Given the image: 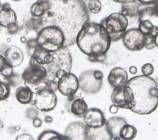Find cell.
Segmentation results:
<instances>
[{
	"label": "cell",
	"instance_id": "cell-28",
	"mask_svg": "<svg viewBox=\"0 0 158 140\" xmlns=\"http://www.w3.org/2000/svg\"><path fill=\"white\" fill-rule=\"evenodd\" d=\"M154 71V67L151 63H146L144 64L141 67V72L143 75L150 76Z\"/></svg>",
	"mask_w": 158,
	"mask_h": 140
},
{
	"label": "cell",
	"instance_id": "cell-43",
	"mask_svg": "<svg viewBox=\"0 0 158 140\" xmlns=\"http://www.w3.org/2000/svg\"><path fill=\"white\" fill-rule=\"evenodd\" d=\"M153 8L155 10V11L158 14V0L156 1V2L153 4Z\"/></svg>",
	"mask_w": 158,
	"mask_h": 140
},
{
	"label": "cell",
	"instance_id": "cell-38",
	"mask_svg": "<svg viewBox=\"0 0 158 140\" xmlns=\"http://www.w3.org/2000/svg\"><path fill=\"white\" fill-rule=\"evenodd\" d=\"M32 123H33V125L35 128H40V127L41 126L43 122H42L41 119H40L38 117H36L34 119H33Z\"/></svg>",
	"mask_w": 158,
	"mask_h": 140
},
{
	"label": "cell",
	"instance_id": "cell-25",
	"mask_svg": "<svg viewBox=\"0 0 158 140\" xmlns=\"http://www.w3.org/2000/svg\"><path fill=\"white\" fill-rule=\"evenodd\" d=\"M38 139L40 140H65L69 139L64 134H60L57 132L52 130H48L43 132L38 138Z\"/></svg>",
	"mask_w": 158,
	"mask_h": 140
},
{
	"label": "cell",
	"instance_id": "cell-9",
	"mask_svg": "<svg viewBox=\"0 0 158 140\" xmlns=\"http://www.w3.org/2000/svg\"><path fill=\"white\" fill-rule=\"evenodd\" d=\"M32 102L38 110L47 112L55 109L57 97L54 91L49 88H46L40 92L34 94Z\"/></svg>",
	"mask_w": 158,
	"mask_h": 140
},
{
	"label": "cell",
	"instance_id": "cell-36",
	"mask_svg": "<svg viewBox=\"0 0 158 140\" xmlns=\"http://www.w3.org/2000/svg\"><path fill=\"white\" fill-rule=\"evenodd\" d=\"M27 46L28 47L30 48H36L38 46V43H37V41H36V39H30L29 41H28L27 42Z\"/></svg>",
	"mask_w": 158,
	"mask_h": 140
},
{
	"label": "cell",
	"instance_id": "cell-41",
	"mask_svg": "<svg viewBox=\"0 0 158 140\" xmlns=\"http://www.w3.org/2000/svg\"><path fill=\"white\" fill-rule=\"evenodd\" d=\"M115 2L120 4H126V3H131L136 1V0H112Z\"/></svg>",
	"mask_w": 158,
	"mask_h": 140
},
{
	"label": "cell",
	"instance_id": "cell-13",
	"mask_svg": "<svg viewBox=\"0 0 158 140\" xmlns=\"http://www.w3.org/2000/svg\"><path fill=\"white\" fill-rule=\"evenodd\" d=\"M64 135L69 139H91L90 129L81 121H75L69 124L65 129Z\"/></svg>",
	"mask_w": 158,
	"mask_h": 140
},
{
	"label": "cell",
	"instance_id": "cell-14",
	"mask_svg": "<svg viewBox=\"0 0 158 140\" xmlns=\"http://www.w3.org/2000/svg\"><path fill=\"white\" fill-rule=\"evenodd\" d=\"M83 120L86 126L91 129H99L105 126L106 119L102 111L96 107L88 109L83 115Z\"/></svg>",
	"mask_w": 158,
	"mask_h": 140
},
{
	"label": "cell",
	"instance_id": "cell-20",
	"mask_svg": "<svg viewBox=\"0 0 158 140\" xmlns=\"http://www.w3.org/2000/svg\"><path fill=\"white\" fill-rule=\"evenodd\" d=\"M138 21L148 20L158 27V14L155 11L152 6H147L139 9L138 11Z\"/></svg>",
	"mask_w": 158,
	"mask_h": 140
},
{
	"label": "cell",
	"instance_id": "cell-5",
	"mask_svg": "<svg viewBox=\"0 0 158 140\" xmlns=\"http://www.w3.org/2000/svg\"><path fill=\"white\" fill-rule=\"evenodd\" d=\"M22 78L25 86L28 88L34 94L43 89L49 88L56 92L49 82L45 67L39 65L30 59L29 64L22 74Z\"/></svg>",
	"mask_w": 158,
	"mask_h": 140
},
{
	"label": "cell",
	"instance_id": "cell-35",
	"mask_svg": "<svg viewBox=\"0 0 158 140\" xmlns=\"http://www.w3.org/2000/svg\"><path fill=\"white\" fill-rule=\"evenodd\" d=\"M138 2L142 5L144 6H151L153 5L157 0H136Z\"/></svg>",
	"mask_w": 158,
	"mask_h": 140
},
{
	"label": "cell",
	"instance_id": "cell-22",
	"mask_svg": "<svg viewBox=\"0 0 158 140\" xmlns=\"http://www.w3.org/2000/svg\"><path fill=\"white\" fill-rule=\"evenodd\" d=\"M15 97L22 104H28L32 102L34 93L27 86L19 87L15 91Z\"/></svg>",
	"mask_w": 158,
	"mask_h": 140
},
{
	"label": "cell",
	"instance_id": "cell-23",
	"mask_svg": "<svg viewBox=\"0 0 158 140\" xmlns=\"http://www.w3.org/2000/svg\"><path fill=\"white\" fill-rule=\"evenodd\" d=\"M88 105L82 99L78 98L74 100L70 107V110L72 113L78 117L83 116L88 110Z\"/></svg>",
	"mask_w": 158,
	"mask_h": 140
},
{
	"label": "cell",
	"instance_id": "cell-6",
	"mask_svg": "<svg viewBox=\"0 0 158 140\" xmlns=\"http://www.w3.org/2000/svg\"><path fill=\"white\" fill-rule=\"evenodd\" d=\"M36 34L38 46L48 51L53 52L65 47L64 34L56 27L49 26L43 28Z\"/></svg>",
	"mask_w": 158,
	"mask_h": 140
},
{
	"label": "cell",
	"instance_id": "cell-11",
	"mask_svg": "<svg viewBox=\"0 0 158 140\" xmlns=\"http://www.w3.org/2000/svg\"><path fill=\"white\" fill-rule=\"evenodd\" d=\"M111 101L118 108L130 110L133 103V94L127 85L114 88L110 96Z\"/></svg>",
	"mask_w": 158,
	"mask_h": 140
},
{
	"label": "cell",
	"instance_id": "cell-10",
	"mask_svg": "<svg viewBox=\"0 0 158 140\" xmlns=\"http://www.w3.org/2000/svg\"><path fill=\"white\" fill-rule=\"evenodd\" d=\"M124 46L131 51H138L144 47L146 36L136 28H132L125 31L122 38Z\"/></svg>",
	"mask_w": 158,
	"mask_h": 140
},
{
	"label": "cell",
	"instance_id": "cell-27",
	"mask_svg": "<svg viewBox=\"0 0 158 140\" xmlns=\"http://www.w3.org/2000/svg\"><path fill=\"white\" fill-rule=\"evenodd\" d=\"M102 9V4L100 0H89L88 4V12L93 14L99 13Z\"/></svg>",
	"mask_w": 158,
	"mask_h": 140
},
{
	"label": "cell",
	"instance_id": "cell-37",
	"mask_svg": "<svg viewBox=\"0 0 158 140\" xmlns=\"http://www.w3.org/2000/svg\"><path fill=\"white\" fill-rule=\"evenodd\" d=\"M19 27L17 25V24H15L13 26L9 27L7 28V30H8V33H10V34H14V33H16L19 31Z\"/></svg>",
	"mask_w": 158,
	"mask_h": 140
},
{
	"label": "cell",
	"instance_id": "cell-16",
	"mask_svg": "<svg viewBox=\"0 0 158 140\" xmlns=\"http://www.w3.org/2000/svg\"><path fill=\"white\" fill-rule=\"evenodd\" d=\"M128 73L127 71L120 67L112 68L107 76L108 83L114 88L123 86L128 81Z\"/></svg>",
	"mask_w": 158,
	"mask_h": 140
},
{
	"label": "cell",
	"instance_id": "cell-40",
	"mask_svg": "<svg viewBox=\"0 0 158 140\" xmlns=\"http://www.w3.org/2000/svg\"><path fill=\"white\" fill-rule=\"evenodd\" d=\"M109 112L111 113H116L118 112V107L117 105H115V104H113L112 105H111L109 107Z\"/></svg>",
	"mask_w": 158,
	"mask_h": 140
},
{
	"label": "cell",
	"instance_id": "cell-33",
	"mask_svg": "<svg viewBox=\"0 0 158 140\" xmlns=\"http://www.w3.org/2000/svg\"><path fill=\"white\" fill-rule=\"evenodd\" d=\"M38 112L34 108L29 109L27 110V116L28 118L31 119H34L36 117H38Z\"/></svg>",
	"mask_w": 158,
	"mask_h": 140
},
{
	"label": "cell",
	"instance_id": "cell-8",
	"mask_svg": "<svg viewBox=\"0 0 158 140\" xmlns=\"http://www.w3.org/2000/svg\"><path fill=\"white\" fill-rule=\"evenodd\" d=\"M104 75L98 70H88L82 72L78 77L79 88L86 94L98 93L102 86Z\"/></svg>",
	"mask_w": 158,
	"mask_h": 140
},
{
	"label": "cell",
	"instance_id": "cell-48",
	"mask_svg": "<svg viewBox=\"0 0 158 140\" xmlns=\"http://www.w3.org/2000/svg\"><path fill=\"white\" fill-rule=\"evenodd\" d=\"M14 1H16V2H17V1H21V0H13Z\"/></svg>",
	"mask_w": 158,
	"mask_h": 140
},
{
	"label": "cell",
	"instance_id": "cell-18",
	"mask_svg": "<svg viewBox=\"0 0 158 140\" xmlns=\"http://www.w3.org/2000/svg\"><path fill=\"white\" fill-rule=\"evenodd\" d=\"M17 15L11 7L0 9V26L8 28L17 23Z\"/></svg>",
	"mask_w": 158,
	"mask_h": 140
},
{
	"label": "cell",
	"instance_id": "cell-30",
	"mask_svg": "<svg viewBox=\"0 0 158 140\" xmlns=\"http://www.w3.org/2000/svg\"><path fill=\"white\" fill-rule=\"evenodd\" d=\"M107 59V54H104L102 55L96 56H88V59L92 63H104Z\"/></svg>",
	"mask_w": 158,
	"mask_h": 140
},
{
	"label": "cell",
	"instance_id": "cell-42",
	"mask_svg": "<svg viewBox=\"0 0 158 140\" xmlns=\"http://www.w3.org/2000/svg\"><path fill=\"white\" fill-rule=\"evenodd\" d=\"M129 72L131 74H135L137 73V68L135 66H131L129 68Z\"/></svg>",
	"mask_w": 158,
	"mask_h": 140
},
{
	"label": "cell",
	"instance_id": "cell-26",
	"mask_svg": "<svg viewBox=\"0 0 158 140\" xmlns=\"http://www.w3.org/2000/svg\"><path fill=\"white\" fill-rule=\"evenodd\" d=\"M10 94V84L0 80V101L7 99Z\"/></svg>",
	"mask_w": 158,
	"mask_h": 140
},
{
	"label": "cell",
	"instance_id": "cell-7",
	"mask_svg": "<svg viewBox=\"0 0 158 140\" xmlns=\"http://www.w3.org/2000/svg\"><path fill=\"white\" fill-rule=\"evenodd\" d=\"M107 31L112 41H117L122 38L128 25L127 17L120 12H114L103 19L100 23Z\"/></svg>",
	"mask_w": 158,
	"mask_h": 140
},
{
	"label": "cell",
	"instance_id": "cell-46",
	"mask_svg": "<svg viewBox=\"0 0 158 140\" xmlns=\"http://www.w3.org/2000/svg\"><path fill=\"white\" fill-rule=\"evenodd\" d=\"M155 44H156V46L158 47V33L155 36Z\"/></svg>",
	"mask_w": 158,
	"mask_h": 140
},
{
	"label": "cell",
	"instance_id": "cell-50",
	"mask_svg": "<svg viewBox=\"0 0 158 140\" xmlns=\"http://www.w3.org/2000/svg\"><path fill=\"white\" fill-rule=\"evenodd\" d=\"M83 1H89V0H83Z\"/></svg>",
	"mask_w": 158,
	"mask_h": 140
},
{
	"label": "cell",
	"instance_id": "cell-31",
	"mask_svg": "<svg viewBox=\"0 0 158 140\" xmlns=\"http://www.w3.org/2000/svg\"><path fill=\"white\" fill-rule=\"evenodd\" d=\"M0 73L3 76L6 78H10L13 75V67L9 64H7V65Z\"/></svg>",
	"mask_w": 158,
	"mask_h": 140
},
{
	"label": "cell",
	"instance_id": "cell-1",
	"mask_svg": "<svg viewBox=\"0 0 158 140\" xmlns=\"http://www.w3.org/2000/svg\"><path fill=\"white\" fill-rule=\"evenodd\" d=\"M28 23L36 33L54 26L65 36V47L74 44L81 28L89 22L88 7L83 0H38L30 7Z\"/></svg>",
	"mask_w": 158,
	"mask_h": 140
},
{
	"label": "cell",
	"instance_id": "cell-17",
	"mask_svg": "<svg viewBox=\"0 0 158 140\" xmlns=\"http://www.w3.org/2000/svg\"><path fill=\"white\" fill-rule=\"evenodd\" d=\"M4 57L8 64L12 67H16L22 63L24 56L19 47L16 46H11L5 51Z\"/></svg>",
	"mask_w": 158,
	"mask_h": 140
},
{
	"label": "cell",
	"instance_id": "cell-39",
	"mask_svg": "<svg viewBox=\"0 0 158 140\" xmlns=\"http://www.w3.org/2000/svg\"><path fill=\"white\" fill-rule=\"evenodd\" d=\"M16 139H33L32 136L28 134H22L20 135H19Z\"/></svg>",
	"mask_w": 158,
	"mask_h": 140
},
{
	"label": "cell",
	"instance_id": "cell-12",
	"mask_svg": "<svg viewBox=\"0 0 158 140\" xmlns=\"http://www.w3.org/2000/svg\"><path fill=\"white\" fill-rule=\"evenodd\" d=\"M57 88L62 95L73 96L79 89L78 79L73 73H68L58 80Z\"/></svg>",
	"mask_w": 158,
	"mask_h": 140
},
{
	"label": "cell",
	"instance_id": "cell-34",
	"mask_svg": "<svg viewBox=\"0 0 158 140\" xmlns=\"http://www.w3.org/2000/svg\"><path fill=\"white\" fill-rule=\"evenodd\" d=\"M7 64L5 57L2 55H0V72L7 65Z\"/></svg>",
	"mask_w": 158,
	"mask_h": 140
},
{
	"label": "cell",
	"instance_id": "cell-45",
	"mask_svg": "<svg viewBox=\"0 0 158 140\" xmlns=\"http://www.w3.org/2000/svg\"><path fill=\"white\" fill-rule=\"evenodd\" d=\"M20 39V41L22 43H25L27 42V38L25 36H22Z\"/></svg>",
	"mask_w": 158,
	"mask_h": 140
},
{
	"label": "cell",
	"instance_id": "cell-3",
	"mask_svg": "<svg viewBox=\"0 0 158 140\" xmlns=\"http://www.w3.org/2000/svg\"><path fill=\"white\" fill-rule=\"evenodd\" d=\"M111 42L110 35L102 25L88 22L78 32L75 43L83 54L96 56L106 54Z\"/></svg>",
	"mask_w": 158,
	"mask_h": 140
},
{
	"label": "cell",
	"instance_id": "cell-44",
	"mask_svg": "<svg viewBox=\"0 0 158 140\" xmlns=\"http://www.w3.org/2000/svg\"><path fill=\"white\" fill-rule=\"evenodd\" d=\"M44 121H46V123H51L52 121V118L50 116H46L44 118Z\"/></svg>",
	"mask_w": 158,
	"mask_h": 140
},
{
	"label": "cell",
	"instance_id": "cell-24",
	"mask_svg": "<svg viewBox=\"0 0 158 140\" xmlns=\"http://www.w3.org/2000/svg\"><path fill=\"white\" fill-rule=\"evenodd\" d=\"M137 129L134 126L125 123L121 128L119 132V137L120 139L131 140L135 138L137 135Z\"/></svg>",
	"mask_w": 158,
	"mask_h": 140
},
{
	"label": "cell",
	"instance_id": "cell-19",
	"mask_svg": "<svg viewBox=\"0 0 158 140\" xmlns=\"http://www.w3.org/2000/svg\"><path fill=\"white\" fill-rule=\"evenodd\" d=\"M52 58V52L48 51L40 46H37L35 48L30 59L39 65H44L51 62Z\"/></svg>",
	"mask_w": 158,
	"mask_h": 140
},
{
	"label": "cell",
	"instance_id": "cell-2",
	"mask_svg": "<svg viewBox=\"0 0 158 140\" xmlns=\"http://www.w3.org/2000/svg\"><path fill=\"white\" fill-rule=\"evenodd\" d=\"M133 94V103L130 110L140 115L152 113L158 106V83L149 76L139 75L128 80Z\"/></svg>",
	"mask_w": 158,
	"mask_h": 140
},
{
	"label": "cell",
	"instance_id": "cell-49",
	"mask_svg": "<svg viewBox=\"0 0 158 140\" xmlns=\"http://www.w3.org/2000/svg\"><path fill=\"white\" fill-rule=\"evenodd\" d=\"M1 1H0V9H1Z\"/></svg>",
	"mask_w": 158,
	"mask_h": 140
},
{
	"label": "cell",
	"instance_id": "cell-32",
	"mask_svg": "<svg viewBox=\"0 0 158 140\" xmlns=\"http://www.w3.org/2000/svg\"><path fill=\"white\" fill-rule=\"evenodd\" d=\"M31 30V28L28 23V22L26 23L22 24L19 28V31L20 34L21 35H27L28 33V32Z\"/></svg>",
	"mask_w": 158,
	"mask_h": 140
},
{
	"label": "cell",
	"instance_id": "cell-4",
	"mask_svg": "<svg viewBox=\"0 0 158 140\" xmlns=\"http://www.w3.org/2000/svg\"><path fill=\"white\" fill-rule=\"evenodd\" d=\"M68 47H63L57 51L52 52V60L44 65L48 78L56 91L57 89L58 80L67 73L71 72L72 66V57Z\"/></svg>",
	"mask_w": 158,
	"mask_h": 140
},
{
	"label": "cell",
	"instance_id": "cell-21",
	"mask_svg": "<svg viewBox=\"0 0 158 140\" xmlns=\"http://www.w3.org/2000/svg\"><path fill=\"white\" fill-rule=\"evenodd\" d=\"M135 2L136 1L131 3L122 4L120 12L127 17L128 19V18L130 19V22H129L130 23H132L138 16V11L139 9L138 6Z\"/></svg>",
	"mask_w": 158,
	"mask_h": 140
},
{
	"label": "cell",
	"instance_id": "cell-47",
	"mask_svg": "<svg viewBox=\"0 0 158 140\" xmlns=\"http://www.w3.org/2000/svg\"><path fill=\"white\" fill-rule=\"evenodd\" d=\"M2 126H3V125H2V122H1V120H0V129H1V128H2Z\"/></svg>",
	"mask_w": 158,
	"mask_h": 140
},
{
	"label": "cell",
	"instance_id": "cell-15",
	"mask_svg": "<svg viewBox=\"0 0 158 140\" xmlns=\"http://www.w3.org/2000/svg\"><path fill=\"white\" fill-rule=\"evenodd\" d=\"M127 123V121L123 117H112L106 120L105 124L106 131L110 137V139H120L119 132L123 125Z\"/></svg>",
	"mask_w": 158,
	"mask_h": 140
},
{
	"label": "cell",
	"instance_id": "cell-29",
	"mask_svg": "<svg viewBox=\"0 0 158 140\" xmlns=\"http://www.w3.org/2000/svg\"><path fill=\"white\" fill-rule=\"evenodd\" d=\"M156 47L155 36L146 35L144 47L147 49H152Z\"/></svg>",
	"mask_w": 158,
	"mask_h": 140
}]
</instances>
